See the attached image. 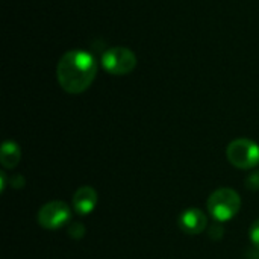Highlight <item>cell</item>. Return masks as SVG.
I'll list each match as a JSON object with an SVG mask.
<instances>
[{"label":"cell","instance_id":"1","mask_svg":"<svg viewBox=\"0 0 259 259\" xmlns=\"http://www.w3.org/2000/svg\"><path fill=\"white\" fill-rule=\"evenodd\" d=\"M97 76L96 58L85 50H70L61 56L56 67V77L64 91L80 94L87 91Z\"/></svg>","mask_w":259,"mask_h":259},{"label":"cell","instance_id":"2","mask_svg":"<svg viewBox=\"0 0 259 259\" xmlns=\"http://www.w3.org/2000/svg\"><path fill=\"white\" fill-rule=\"evenodd\" d=\"M206 206H208V212L211 214V217L215 222L223 223V222L234 219L238 214L241 208V199L235 190L220 188L209 196Z\"/></svg>","mask_w":259,"mask_h":259},{"label":"cell","instance_id":"3","mask_svg":"<svg viewBox=\"0 0 259 259\" xmlns=\"http://www.w3.org/2000/svg\"><path fill=\"white\" fill-rule=\"evenodd\" d=\"M228 159L237 168L249 170L259 164V146L247 138L234 140L226 150Z\"/></svg>","mask_w":259,"mask_h":259},{"label":"cell","instance_id":"4","mask_svg":"<svg viewBox=\"0 0 259 259\" xmlns=\"http://www.w3.org/2000/svg\"><path fill=\"white\" fill-rule=\"evenodd\" d=\"M103 68L115 76L129 74L137 67V56L127 47H111L102 56Z\"/></svg>","mask_w":259,"mask_h":259},{"label":"cell","instance_id":"5","mask_svg":"<svg viewBox=\"0 0 259 259\" xmlns=\"http://www.w3.org/2000/svg\"><path fill=\"white\" fill-rule=\"evenodd\" d=\"M71 217V211L67 203L53 200L46 203L38 212V223L44 229H58L64 226Z\"/></svg>","mask_w":259,"mask_h":259},{"label":"cell","instance_id":"6","mask_svg":"<svg viewBox=\"0 0 259 259\" xmlns=\"http://www.w3.org/2000/svg\"><path fill=\"white\" fill-rule=\"evenodd\" d=\"M179 225H181L182 231H185L187 234L197 235L205 231L208 220H206V215L203 214V211H200L199 208H190L181 214Z\"/></svg>","mask_w":259,"mask_h":259},{"label":"cell","instance_id":"7","mask_svg":"<svg viewBox=\"0 0 259 259\" xmlns=\"http://www.w3.org/2000/svg\"><path fill=\"white\" fill-rule=\"evenodd\" d=\"M97 205V193L91 187H80L73 196V206L77 214L87 215Z\"/></svg>","mask_w":259,"mask_h":259},{"label":"cell","instance_id":"8","mask_svg":"<svg viewBox=\"0 0 259 259\" xmlns=\"http://www.w3.org/2000/svg\"><path fill=\"white\" fill-rule=\"evenodd\" d=\"M20 158H21V152H20L18 146L14 141H6L0 152V159H2L3 167L14 168L18 164Z\"/></svg>","mask_w":259,"mask_h":259},{"label":"cell","instance_id":"9","mask_svg":"<svg viewBox=\"0 0 259 259\" xmlns=\"http://www.w3.org/2000/svg\"><path fill=\"white\" fill-rule=\"evenodd\" d=\"M68 234L71 238H82V235H85V228L82 226V223L74 222L70 228H68Z\"/></svg>","mask_w":259,"mask_h":259},{"label":"cell","instance_id":"10","mask_svg":"<svg viewBox=\"0 0 259 259\" xmlns=\"http://www.w3.org/2000/svg\"><path fill=\"white\" fill-rule=\"evenodd\" d=\"M246 185L249 187V190H259V171L249 175V178L246 179Z\"/></svg>","mask_w":259,"mask_h":259},{"label":"cell","instance_id":"11","mask_svg":"<svg viewBox=\"0 0 259 259\" xmlns=\"http://www.w3.org/2000/svg\"><path fill=\"white\" fill-rule=\"evenodd\" d=\"M250 240H252L253 246L259 249V220L255 222L253 226L250 228Z\"/></svg>","mask_w":259,"mask_h":259},{"label":"cell","instance_id":"12","mask_svg":"<svg viewBox=\"0 0 259 259\" xmlns=\"http://www.w3.org/2000/svg\"><path fill=\"white\" fill-rule=\"evenodd\" d=\"M12 184L15 185V188H21V187L24 185V179H23L21 176H17L15 181H12Z\"/></svg>","mask_w":259,"mask_h":259}]
</instances>
